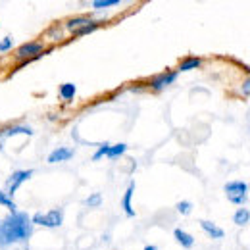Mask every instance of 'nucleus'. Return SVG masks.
Here are the masks:
<instances>
[{
  "label": "nucleus",
  "instance_id": "nucleus-19",
  "mask_svg": "<svg viewBox=\"0 0 250 250\" xmlns=\"http://www.w3.org/2000/svg\"><path fill=\"white\" fill-rule=\"evenodd\" d=\"M118 4H120V0H94L93 8L94 10H104V8H112Z\"/></svg>",
  "mask_w": 250,
  "mask_h": 250
},
{
  "label": "nucleus",
  "instance_id": "nucleus-3",
  "mask_svg": "<svg viewBox=\"0 0 250 250\" xmlns=\"http://www.w3.org/2000/svg\"><path fill=\"white\" fill-rule=\"evenodd\" d=\"M33 225H42L46 229H56L63 223V210L56 208V210H48V212H37L31 218Z\"/></svg>",
  "mask_w": 250,
  "mask_h": 250
},
{
  "label": "nucleus",
  "instance_id": "nucleus-20",
  "mask_svg": "<svg viewBox=\"0 0 250 250\" xmlns=\"http://www.w3.org/2000/svg\"><path fill=\"white\" fill-rule=\"evenodd\" d=\"M98 27H100V23H98V21H94V20H93V21H91L89 25H85L83 29H79V31H75V33H73V37H83V35H89V33L96 31Z\"/></svg>",
  "mask_w": 250,
  "mask_h": 250
},
{
  "label": "nucleus",
  "instance_id": "nucleus-11",
  "mask_svg": "<svg viewBox=\"0 0 250 250\" xmlns=\"http://www.w3.org/2000/svg\"><path fill=\"white\" fill-rule=\"evenodd\" d=\"M0 133H2L4 139L16 137V135H27V137H31L33 129L27 127V125H10V127H6V129H0Z\"/></svg>",
  "mask_w": 250,
  "mask_h": 250
},
{
  "label": "nucleus",
  "instance_id": "nucleus-26",
  "mask_svg": "<svg viewBox=\"0 0 250 250\" xmlns=\"http://www.w3.org/2000/svg\"><path fill=\"white\" fill-rule=\"evenodd\" d=\"M143 250H158V247H156V245H146Z\"/></svg>",
  "mask_w": 250,
  "mask_h": 250
},
{
  "label": "nucleus",
  "instance_id": "nucleus-6",
  "mask_svg": "<svg viewBox=\"0 0 250 250\" xmlns=\"http://www.w3.org/2000/svg\"><path fill=\"white\" fill-rule=\"evenodd\" d=\"M177 75H179V71H177V69L162 71V73H158V75H154V77L150 79V83H148V85H150V89H154V91H162V89L169 87L171 83H175Z\"/></svg>",
  "mask_w": 250,
  "mask_h": 250
},
{
  "label": "nucleus",
  "instance_id": "nucleus-9",
  "mask_svg": "<svg viewBox=\"0 0 250 250\" xmlns=\"http://www.w3.org/2000/svg\"><path fill=\"white\" fill-rule=\"evenodd\" d=\"M133 194H135V183L131 181L129 187L125 188L124 198H122V208H124L125 216H129V218L135 216V210H133Z\"/></svg>",
  "mask_w": 250,
  "mask_h": 250
},
{
  "label": "nucleus",
  "instance_id": "nucleus-14",
  "mask_svg": "<svg viewBox=\"0 0 250 250\" xmlns=\"http://www.w3.org/2000/svg\"><path fill=\"white\" fill-rule=\"evenodd\" d=\"M60 98L62 100H65V102H71L73 98H75V94H77V87L73 85V83H63V85H60Z\"/></svg>",
  "mask_w": 250,
  "mask_h": 250
},
{
  "label": "nucleus",
  "instance_id": "nucleus-10",
  "mask_svg": "<svg viewBox=\"0 0 250 250\" xmlns=\"http://www.w3.org/2000/svg\"><path fill=\"white\" fill-rule=\"evenodd\" d=\"M91 21H93V20H91L89 16H75V18H69V20L65 21V29L73 35L75 31L83 29L85 25H89Z\"/></svg>",
  "mask_w": 250,
  "mask_h": 250
},
{
  "label": "nucleus",
  "instance_id": "nucleus-23",
  "mask_svg": "<svg viewBox=\"0 0 250 250\" xmlns=\"http://www.w3.org/2000/svg\"><path fill=\"white\" fill-rule=\"evenodd\" d=\"M108 148H110V145H108V143H104V145H100V146H98V150H96V152H94V154H93V160H94V162H98L100 158H104V156H106V154H108Z\"/></svg>",
  "mask_w": 250,
  "mask_h": 250
},
{
  "label": "nucleus",
  "instance_id": "nucleus-17",
  "mask_svg": "<svg viewBox=\"0 0 250 250\" xmlns=\"http://www.w3.org/2000/svg\"><path fill=\"white\" fill-rule=\"evenodd\" d=\"M0 206H4V208H8L10 210V214H14V212H18V206H16V202H14V198L6 192V190H0Z\"/></svg>",
  "mask_w": 250,
  "mask_h": 250
},
{
  "label": "nucleus",
  "instance_id": "nucleus-5",
  "mask_svg": "<svg viewBox=\"0 0 250 250\" xmlns=\"http://www.w3.org/2000/svg\"><path fill=\"white\" fill-rule=\"evenodd\" d=\"M33 177V169H18V171H14L8 179H6V192L10 194V196H14L16 192H18V188L21 187L27 179H31Z\"/></svg>",
  "mask_w": 250,
  "mask_h": 250
},
{
  "label": "nucleus",
  "instance_id": "nucleus-25",
  "mask_svg": "<svg viewBox=\"0 0 250 250\" xmlns=\"http://www.w3.org/2000/svg\"><path fill=\"white\" fill-rule=\"evenodd\" d=\"M4 141H6V139H4V137H2V133H0V152L4 150Z\"/></svg>",
  "mask_w": 250,
  "mask_h": 250
},
{
  "label": "nucleus",
  "instance_id": "nucleus-16",
  "mask_svg": "<svg viewBox=\"0 0 250 250\" xmlns=\"http://www.w3.org/2000/svg\"><path fill=\"white\" fill-rule=\"evenodd\" d=\"M125 152H127V145H125V143L110 145V148H108V154H106V158H110V160H116V158L124 156Z\"/></svg>",
  "mask_w": 250,
  "mask_h": 250
},
{
  "label": "nucleus",
  "instance_id": "nucleus-18",
  "mask_svg": "<svg viewBox=\"0 0 250 250\" xmlns=\"http://www.w3.org/2000/svg\"><path fill=\"white\" fill-rule=\"evenodd\" d=\"M102 204V194L100 192H93L89 198H85V206L89 208H98Z\"/></svg>",
  "mask_w": 250,
  "mask_h": 250
},
{
  "label": "nucleus",
  "instance_id": "nucleus-24",
  "mask_svg": "<svg viewBox=\"0 0 250 250\" xmlns=\"http://www.w3.org/2000/svg\"><path fill=\"white\" fill-rule=\"evenodd\" d=\"M241 91H243V94H247V96H250V77L243 83V87H241Z\"/></svg>",
  "mask_w": 250,
  "mask_h": 250
},
{
  "label": "nucleus",
  "instance_id": "nucleus-2",
  "mask_svg": "<svg viewBox=\"0 0 250 250\" xmlns=\"http://www.w3.org/2000/svg\"><path fill=\"white\" fill-rule=\"evenodd\" d=\"M225 194H227V198H229V202L231 204H237L239 208L241 206H245L247 204V200H249V185L245 183V181H229V183H225Z\"/></svg>",
  "mask_w": 250,
  "mask_h": 250
},
{
  "label": "nucleus",
  "instance_id": "nucleus-15",
  "mask_svg": "<svg viewBox=\"0 0 250 250\" xmlns=\"http://www.w3.org/2000/svg\"><path fill=\"white\" fill-rule=\"evenodd\" d=\"M233 221H235V225L245 227V225L250 221V210H247L245 206H241L239 210H235V214H233Z\"/></svg>",
  "mask_w": 250,
  "mask_h": 250
},
{
  "label": "nucleus",
  "instance_id": "nucleus-21",
  "mask_svg": "<svg viewBox=\"0 0 250 250\" xmlns=\"http://www.w3.org/2000/svg\"><path fill=\"white\" fill-rule=\"evenodd\" d=\"M175 210H177L181 216H188V214L192 212V202H188V200H181V202H177Z\"/></svg>",
  "mask_w": 250,
  "mask_h": 250
},
{
  "label": "nucleus",
  "instance_id": "nucleus-7",
  "mask_svg": "<svg viewBox=\"0 0 250 250\" xmlns=\"http://www.w3.org/2000/svg\"><path fill=\"white\" fill-rule=\"evenodd\" d=\"M75 154V150L73 148H67V146H60V148H54L48 158H46V162L48 164H60V162H67V160H71Z\"/></svg>",
  "mask_w": 250,
  "mask_h": 250
},
{
  "label": "nucleus",
  "instance_id": "nucleus-4",
  "mask_svg": "<svg viewBox=\"0 0 250 250\" xmlns=\"http://www.w3.org/2000/svg\"><path fill=\"white\" fill-rule=\"evenodd\" d=\"M46 48H44V42L42 41H29V42H23L18 50H16V60L18 63L23 62V60H31V58H37L39 54H42Z\"/></svg>",
  "mask_w": 250,
  "mask_h": 250
},
{
  "label": "nucleus",
  "instance_id": "nucleus-1",
  "mask_svg": "<svg viewBox=\"0 0 250 250\" xmlns=\"http://www.w3.org/2000/svg\"><path fill=\"white\" fill-rule=\"evenodd\" d=\"M31 216L27 212H14L0 219V249H8L16 243H25L33 235Z\"/></svg>",
  "mask_w": 250,
  "mask_h": 250
},
{
  "label": "nucleus",
  "instance_id": "nucleus-8",
  "mask_svg": "<svg viewBox=\"0 0 250 250\" xmlns=\"http://www.w3.org/2000/svg\"><path fill=\"white\" fill-rule=\"evenodd\" d=\"M200 229L210 237V239H223L225 237V231L221 229V227H218L214 221H208V219H200Z\"/></svg>",
  "mask_w": 250,
  "mask_h": 250
},
{
  "label": "nucleus",
  "instance_id": "nucleus-12",
  "mask_svg": "<svg viewBox=\"0 0 250 250\" xmlns=\"http://www.w3.org/2000/svg\"><path fill=\"white\" fill-rule=\"evenodd\" d=\"M173 237H175V241L183 247V249H192L194 247V237L187 233V231H183V229H175L173 231Z\"/></svg>",
  "mask_w": 250,
  "mask_h": 250
},
{
  "label": "nucleus",
  "instance_id": "nucleus-13",
  "mask_svg": "<svg viewBox=\"0 0 250 250\" xmlns=\"http://www.w3.org/2000/svg\"><path fill=\"white\" fill-rule=\"evenodd\" d=\"M200 65H202V58H198V56H187L185 60H181L177 71H192V69H196Z\"/></svg>",
  "mask_w": 250,
  "mask_h": 250
},
{
  "label": "nucleus",
  "instance_id": "nucleus-22",
  "mask_svg": "<svg viewBox=\"0 0 250 250\" xmlns=\"http://www.w3.org/2000/svg\"><path fill=\"white\" fill-rule=\"evenodd\" d=\"M12 46H14V39L12 37L0 39V52H8V50H12Z\"/></svg>",
  "mask_w": 250,
  "mask_h": 250
}]
</instances>
